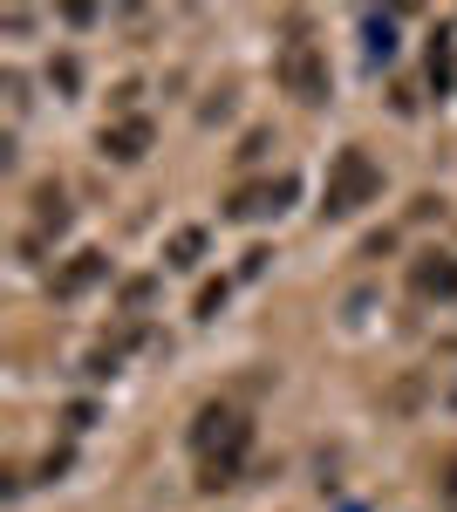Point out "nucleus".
I'll return each instance as SVG.
<instances>
[{
  "label": "nucleus",
  "mask_w": 457,
  "mask_h": 512,
  "mask_svg": "<svg viewBox=\"0 0 457 512\" xmlns=\"http://www.w3.org/2000/svg\"><path fill=\"white\" fill-rule=\"evenodd\" d=\"M219 301H226V280H212V287H198V315H219Z\"/></svg>",
  "instance_id": "nucleus-12"
},
{
  "label": "nucleus",
  "mask_w": 457,
  "mask_h": 512,
  "mask_svg": "<svg viewBox=\"0 0 457 512\" xmlns=\"http://www.w3.org/2000/svg\"><path fill=\"white\" fill-rule=\"evenodd\" d=\"M451 82H457V55H451V35H437V41H430V89L444 96Z\"/></svg>",
  "instance_id": "nucleus-9"
},
{
  "label": "nucleus",
  "mask_w": 457,
  "mask_h": 512,
  "mask_svg": "<svg viewBox=\"0 0 457 512\" xmlns=\"http://www.w3.org/2000/svg\"><path fill=\"white\" fill-rule=\"evenodd\" d=\"M191 451L205 458V472H198V485L205 492H219V485H232L239 478V465H246V451H253V424L239 417V410H198V424H191Z\"/></svg>",
  "instance_id": "nucleus-1"
},
{
  "label": "nucleus",
  "mask_w": 457,
  "mask_h": 512,
  "mask_svg": "<svg viewBox=\"0 0 457 512\" xmlns=\"http://www.w3.org/2000/svg\"><path fill=\"white\" fill-rule=\"evenodd\" d=\"M294 198V178H273V185H246V192H232V219H267V212H280Z\"/></svg>",
  "instance_id": "nucleus-5"
},
{
  "label": "nucleus",
  "mask_w": 457,
  "mask_h": 512,
  "mask_svg": "<svg viewBox=\"0 0 457 512\" xmlns=\"http://www.w3.org/2000/svg\"><path fill=\"white\" fill-rule=\"evenodd\" d=\"M376 192H382V171L369 164V151H362V144H348V151H335V164H328V185H321V219H348L355 205H369Z\"/></svg>",
  "instance_id": "nucleus-2"
},
{
  "label": "nucleus",
  "mask_w": 457,
  "mask_h": 512,
  "mask_svg": "<svg viewBox=\"0 0 457 512\" xmlns=\"http://www.w3.org/2000/svg\"><path fill=\"white\" fill-rule=\"evenodd\" d=\"M369 55H376V62L396 55V35H389V21H376V14H369Z\"/></svg>",
  "instance_id": "nucleus-11"
},
{
  "label": "nucleus",
  "mask_w": 457,
  "mask_h": 512,
  "mask_svg": "<svg viewBox=\"0 0 457 512\" xmlns=\"http://www.w3.org/2000/svg\"><path fill=\"white\" fill-rule=\"evenodd\" d=\"M103 274H110V260H103V253H76V260L55 274V294H62V301H76V294H89Z\"/></svg>",
  "instance_id": "nucleus-7"
},
{
  "label": "nucleus",
  "mask_w": 457,
  "mask_h": 512,
  "mask_svg": "<svg viewBox=\"0 0 457 512\" xmlns=\"http://www.w3.org/2000/svg\"><path fill=\"white\" fill-rule=\"evenodd\" d=\"M144 151H151V123H144V117H123V123H110V130H103V158L137 164Z\"/></svg>",
  "instance_id": "nucleus-6"
},
{
  "label": "nucleus",
  "mask_w": 457,
  "mask_h": 512,
  "mask_svg": "<svg viewBox=\"0 0 457 512\" xmlns=\"http://www.w3.org/2000/svg\"><path fill=\"white\" fill-rule=\"evenodd\" d=\"M198 253H205V233H198V226H178L171 246H164V260H171V267H198Z\"/></svg>",
  "instance_id": "nucleus-10"
},
{
  "label": "nucleus",
  "mask_w": 457,
  "mask_h": 512,
  "mask_svg": "<svg viewBox=\"0 0 457 512\" xmlns=\"http://www.w3.org/2000/svg\"><path fill=\"white\" fill-rule=\"evenodd\" d=\"M410 287H417L423 301H451L457 294V260L451 253H423L417 267H410Z\"/></svg>",
  "instance_id": "nucleus-4"
},
{
  "label": "nucleus",
  "mask_w": 457,
  "mask_h": 512,
  "mask_svg": "<svg viewBox=\"0 0 457 512\" xmlns=\"http://www.w3.org/2000/svg\"><path fill=\"white\" fill-rule=\"evenodd\" d=\"M35 226H41V233H62V226H69V198L55 192V185H41V192H35Z\"/></svg>",
  "instance_id": "nucleus-8"
},
{
  "label": "nucleus",
  "mask_w": 457,
  "mask_h": 512,
  "mask_svg": "<svg viewBox=\"0 0 457 512\" xmlns=\"http://www.w3.org/2000/svg\"><path fill=\"white\" fill-rule=\"evenodd\" d=\"M444 492H451V506H457V465H451V472H444Z\"/></svg>",
  "instance_id": "nucleus-13"
},
{
  "label": "nucleus",
  "mask_w": 457,
  "mask_h": 512,
  "mask_svg": "<svg viewBox=\"0 0 457 512\" xmlns=\"http://www.w3.org/2000/svg\"><path fill=\"white\" fill-rule=\"evenodd\" d=\"M280 82H287V96H301V103H328V55H321L314 41H287Z\"/></svg>",
  "instance_id": "nucleus-3"
}]
</instances>
